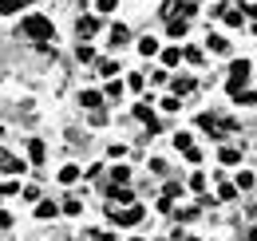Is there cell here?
I'll return each instance as SVG.
<instances>
[{"instance_id": "7", "label": "cell", "mask_w": 257, "mask_h": 241, "mask_svg": "<svg viewBox=\"0 0 257 241\" xmlns=\"http://www.w3.org/2000/svg\"><path fill=\"white\" fill-rule=\"evenodd\" d=\"M111 198H115L111 206H131V202H135V194H131L127 186H111Z\"/></svg>"}, {"instance_id": "9", "label": "cell", "mask_w": 257, "mask_h": 241, "mask_svg": "<svg viewBox=\"0 0 257 241\" xmlns=\"http://www.w3.org/2000/svg\"><path fill=\"white\" fill-rule=\"evenodd\" d=\"M139 56H143V60H147V56H159V40L143 36V40H139Z\"/></svg>"}, {"instance_id": "18", "label": "cell", "mask_w": 257, "mask_h": 241, "mask_svg": "<svg viewBox=\"0 0 257 241\" xmlns=\"http://www.w3.org/2000/svg\"><path fill=\"white\" fill-rule=\"evenodd\" d=\"M24 8V0H0V12L4 16H12V12H20Z\"/></svg>"}, {"instance_id": "28", "label": "cell", "mask_w": 257, "mask_h": 241, "mask_svg": "<svg viewBox=\"0 0 257 241\" xmlns=\"http://www.w3.org/2000/svg\"><path fill=\"white\" fill-rule=\"evenodd\" d=\"M0 225H12V217H8L4 210H0Z\"/></svg>"}, {"instance_id": "20", "label": "cell", "mask_w": 257, "mask_h": 241, "mask_svg": "<svg viewBox=\"0 0 257 241\" xmlns=\"http://www.w3.org/2000/svg\"><path fill=\"white\" fill-rule=\"evenodd\" d=\"M233 190H253V174H249V170H241V174H237V186H233Z\"/></svg>"}, {"instance_id": "2", "label": "cell", "mask_w": 257, "mask_h": 241, "mask_svg": "<svg viewBox=\"0 0 257 241\" xmlns=\"http://www.w3.org/2000/svg\"><path fill=\"white\" fill-rule=\"evenodd\" d=\"M249 71H253L249 60H237L233 67H229V91H233V95L241 91V83H249Z\"/></svg>"}, {"instance_id": "29", "label": "cell", "mask_w": 257, "mask_h": 241, "mask_svg": "<svg viewBox=\"0 0 257 241\" xmlns=\"http://www.w3.org/2000/svg\"><path fill=\"white\" fill-rule=\"evenodd\" d=\"M131 241H147V237H131Z\"/></svg>"}, {"instance_id": "21", "label": "cell", "mask_w": 257, "mask_h": 241, "mask_svg": "<svg viewBox=\"0 0 257 241\" xmlns=\"http://www.w3.org/2000/svg\"><path fill=\"white\" fill-rule=\"evenodd\" d=\"M210 48H214V52H229V40H225V36H210Z\"/></svg>"}, {"instance_id": "3", "label": "cell", "mask_w": 257, "mask_h": 241, "mask_svg": "<svg viewBox=\"0 0 257 241\" xmlns=\"http://www.w3.org/2000/svg\"><path fill=\"white\" fill-rule=\"evenodd\" d=\"M162 16H194V4L190 0H166L162 4Z\"/></svg>"}, {"instance_id": "10", "label": "cell", "mask_w": 257, "mask_h": 241, "mask_svg": "<svg viewBox=\"0 0 257 241\" xmlns=\"http://www.w3.org/2000/svg\"><path fill=\"white\" fill-rule=\"evenodd\" d=\"M44 154H48V147H44L40 139H32V143H28V158H32L36 166H40V162H44Z\"/></svg>"}, {"instance_id": "14", "label": "cell", "mask_w": 257, "mask_h": 241, "mask_svg": "<svg viewBox=\"0 0 257 241\" xmlns=\"http://www.w3.org/2000/svg\"><path fill=\"white\" fill-rule=\"evenodd\" d=\"M170 87H174V95H190V91H194V79H186V75H182V79H174Z\"/></svg>"}, {"instance_id": "5", "label": "cell", "mask_w": 257, "mask_h": 241, "mask_svg": "<svg viewBox=\"0 0 257 241\" xmlns=\"http://www.w3.org/2000/svg\"><path fill=\"white\" fill-rule=\"evenodd\" d=\"M0 170H8V174H20V170H24V162H20V158H16V154L0 151Z\"/></svg>"}, {"instance_id": "30", "label": "cell", "mask_w": 257, "mask_h": 241, "mask_svg": "<svg viewBox=\"0 0 257 241\" xmlns=\"http://www.w3.org/2000/svg\"><path fill=\"white\" fill-rule=\"evenodd\" d=\"M186 241H198V237H186Z\"/></svg>"}, {"instance_id": "15", "label": "cell", "mask_w": 257, "mask_h": 241, "mask_svg": "<svg viewBox=\"0 0 257 241\" xmlns=\"http://www.w3.org/2000/svg\"><path fill=\"white\" fill-rule=\"evenodd\" d=\"M162 198H166V202H174V198H182V182H166V190H162Z\"/></svg>"}, {"instance_id": "25", "label": "cell", "mask_w": 257, "mask_h": 241, "mask_svg": "<svg viewBox=\"0 0 257 241\" xmlns=\"http://www.w3.org/2000/svg\"><path fill=\"white\" fill-rule=\"evenodd\" d=\"M111 178H115V182H119V186H123V182L131 178V170H127V166H115V170H111Z\"/></svg>"}, {"instance_id": "22", "label": "cell", "mask_w": 257, "mask_h": 241, "mask_svg": "<svg viewBox=\"0 0 257 241\" xmlns=\"http://www.w3.org/2000/svg\"><path fill=\"white\" fill-rule=\"evenodd\" d=\"M222 162H229V166H233V162H241V151H233V147H225V151H222Z\"/></svg>"}, {"instance_id": "11", "label": "cell", "mask_w": 257, "mask_h": 241, "mask_svg": "<svg viewBox=\"0 0 257 241\" xmlns=\"http://www.w3.org/2000/svg\"><path fill=\"white\" fill-rule=\"evenodd\" d=\"M166 32H170V36H186V16H170V20H166Z\"/></svg>"}, {"instance_id": "1", "label": "cell", "mask_w": 257, "mask_h": 241, "mask_svg": "<svg viewBox=\"0 0 257 241\" xmlns=\"http://www.w3.org/2000/svg\"><path fill=\"white\" fill-rule=\"evenodd\" d=\"M20 32H24L28 40H52V36H56V28H52L48 16H24V20H20Z\"/></svg>"}, {"instance_id": "26", "label": "cell", "mask_w": 257, "mask_h": 241, "mask_svg": "<svg viewBox=\"0 0 257 241\" xmlns=\"http://www.w3.org/2000/svg\"><path fill=\"white\" fill-rule=\"evenodd\" d=\"M115 71H119V63H107V60L99 63V75H115Z\"/></svg>"}, {"instance_id": "16", "label": "cell", "mask_w": 257, "mask_h": 241, "mask_svg": "<svg viewBox=\"0 0 257 241\" xmlns=\"http://www.w3.org/2000/svg\"><path fill=\"white\" fill-rule=\"evenodd\" d=\"M162 63H166V67H174V63H182V52H178V48H166V52H162Z\"/></svg>"}, {"instance_id": "8", "label": "cell", "mask_w": 257, "mask_h": 241, "mask_svg": "<svg viewBox=\"0 0 257 241\" xmlns=\"http://www.w3.org/2000/svg\"><path fill=\"white\" fill-rule=\"evenodd\" d=\"M79 103H83L87 111H99V107H103V95H99V91H83V95H79Z\"/></svg>"}, {"instance_id": "6", "label": "cell", "mask_w": 257, "mask_h": 241, "mask_svg": "<svg viewBox=\"0 0 257 241\" xmlns=\"http://www.w3.org/2000/svg\"><path fill=\"white\" fill-rule=\"evenodd\" d=\"M75 32H79V36H95L99 20H95V16H79V20H75Z\"/></svg>"}, {"instance_id": "12", "label": "cell", "mask_w": 257, "mask_h": 241, "mask_svg": "<svg viewBox=\"0 0 257 241\" xmlns=\"http://www.w3.org/2000/svg\"><path fill=\"white\" fill-rule=\"evenodd\" d=\"M222 16H225V24H229V28H241V20H245V12H233L229 4L222 8Z\"/></svg>"}, {"instance_id": "27", "label": "cell", "mask_w": 257, "mask_h": 241, "mask_svg": "<svg viewBox=\"0 0 257 241\" xmlns=\"http://www.w3.org/2000/svg\"><path fill=\"white\" fill-rule=\"evenodd\" d=\"M119 8V0H99V12H115Z\"/></svg>"}, {"instance_id": "24", "label": "cell", "mask_w": 257, "mask_h": 241, "mask_svg": "<svg viewBox=\"0 0 257 241\" xmlns=\"http://www.w3.org/2000/svg\"><path fill=\"white\" fill-rule=\"evenodd\" d=\"M103 95H107V99H119V95H123V83H119V79H115V83H107Z\"/></svg>"}, {"instance_id": "4", "label": "cell", "mask_w": 257, "mask_h": 241, "mask_svg": "<svg viewBox=\"0 0 257 241\" xmlns=\"http://www.w3.org/2000/svg\"><path fill=\"white\" fill-rule=\"evenodd\" d=\"M111 213H115V210H111ZM115 221H119V225H135V221H143V206H131V210L115 213Z\"/></svg>"}, {"instance_id": "17", "label": "cell", "mask_w": 257, "mask_h": 241, "mask_svg": "<svg viewBox=\"0 0 257 241\" xmlns=\"http://www.w3.org/2000/svg\"><path fill=\"white\" fill-rule=\"evenodd\" d=\"M36 217H44V221L56 217V202H40V206H36Z\"/></svg>"}, {"instance_id": "19", "label": "cell", "mask_w": 257, "mask_h": 241, "mask_svg": "<svg viewBox=\"0 0 257 241\" xmlns=\"http://www.w3.org/2000/svg\"><path fill=\"white\" fill-rule=\"evenodd\" d=\"M75 178H79V166H64V170H60V182H64V186H71Z\"/></svg>"}, {"instance_id": "13", "label": "cell", "mask_w": 257, "mask_h": 241, "mask_svg": "<svg viewBox=\"0 0 257 241\" xmlns=\"http://www.w3.org/2000/svg\"><path fill=\"white\" fill-rule=\"evenodd\" d=\"M127 36H131V32H127V24H115V28H111V48H119V44H123Z\"/></svg>"}, {"instance_id": "23", "label": "cell", "mask_w": 257, "mask_h": 241, "mask_svg": "<svg viewBox=\"0 0 257 241\" xmlns=\"http://www.w3.org/2000/svg\"><path fill=\"white\" fill-rule=\"evenodd\" d=\"M174 147H178V151H190L194 139H190V135H174Z\"/></svg>"}]
</instances>
